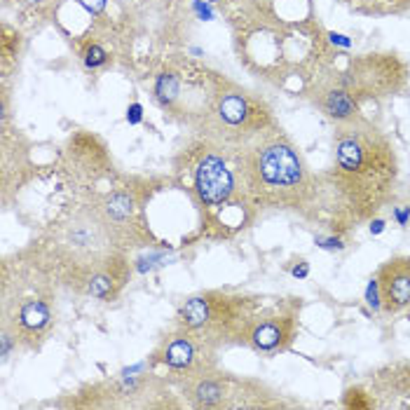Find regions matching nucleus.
<instances>
[{
    "label": "nucleus",
    "mask_w": 410,
    "mask_h": 410,
    "mask_svg": "<svg viewBox=\"0 0 410 410\" xmlns=\"http://www.w3.org/2000/svg\"><path fill=\"white\" fill-rule=\"evenodd\" d=\"M308 275H310V265L305 260H300V265L293 267V277H298V279H305Z\"/></svg>",
    "instance_id": "nucleus-23"
},
{
    "label": "nucleus",
    "mask_w": 410,
    "mask_h": 410,
    "mask_svg": "<svg viewBox=\"0 0 410 410\" xmlns=\"http://www.w3.org/2000/svg\"><path fill=\"white\" fill-rule=\"evenodd\" d=\"M317 244L322 249H345V244L338 237H317Z\"/></svg>",
    "instance_id": "nucleus-21"
},
{
    "label": "nucleus",
    "mask_w": 410,
    "mask_h": 410,
    "mask_svg": "<svg viewBox=\"0 0 410 410\" xmlns=\"http://www.w3.org/2000/svg\"><path fill=\"white\" fill-rule=\"evenodd\" d=\"M366 303H368V308H373V310H380V308H382V293H380V282H378V277H373V279L368 282Z\"/></svg>",
    "instance_id": "nucleus-16"
},
{
    "label": "nucleus",
    "mask_w": 410,
    "mask_h": 410,
    "mask_svg": "<svg viewBox=\"0 0 410 410\" xmlns=\"http://www.w3.org/2000/svg\"><path fill=\"white\" fill-rule=\"evenodd\" d=\"M80 5L89 12V15H99V12L106 8V0H80Z\"/></svg>",
    "instance_id": "nucleus-18"
},
{
    "label": "nucleus",
    "mask_w": 410,
    "mask_h": 410,
    "mask_svg": "<svg viewBox=\"0 0 410 410\" xmlns=\"http://www.w3.org/2000/svg\"><path fill=\"white\" fill-rule=\"evenodd\" d=\"M213 308H211V296H194L190 298L178 312V322L185 331H204L211 326Z\"/></svg>",
    "instance_id": "nucleus-9"
},
{
    "label": "nucleus",
    "mask_w": 410,
    "mask_h": 410,
    "mask_svg": "<svg viewBox=\"0 0 410 410\" xmlns=\"http://www.w3.org/2000/svg\"><path fill=\"white\" fill-rule=\"evenodd\" d=\"M143 113V106H141V103H131V106H129V110H127V120H129V124H138V122H141V115Z\"/></svg>",
    "instance_id": "nucleus-20"
},
{
    "label": "nucleus",
    "mask_w": 410,
    "mask_h": 410,
    "mask_svg": "<svg viewBox=\"0 0 410 410\" xmlns=\"http://www.w3.org/2000/svg\"><path fill=\"white\" fill-rule=\"evenodd\" d=\"M242 185L260 206L303 209L317 197L319 185L298 148L286 138H267L242 159Z\"/></svg>",
    "instance_id": "nucleus-2"
},
{
    "label": "nucleus",
    "mask_w": 410,
    "mask_h": 410,
    "mask_svg": "<svg viewBox=\"0 0 410 410\" xmlns=\"http://www.w3.org/2000/svg\"><path fill=\"white\" fill-rule=\"evenodd\" d=\"M85 64H87L89 68H99V66H103V64H106V52H103L99 45H92V47L87 50V54H85Z\"/></svg>",
    "instance_id": "nucleus-17"
},
{
    "label": "nucleus",
    "mask_w": 410,
    "mask_h": 410,
    "mask_svg": "<svg viewBox=\"0 0 410 410\" xmlns=\"http://www.w3.org/2000/svg\"><path fill=\"white\" fill-rule=\"evenodd\" d=\"M192 10L197 12V17H199V19H206V22H209V19H213L211 8H209V5L201 3V0H194V3H192Z\"/></svg>",
    "instance_id": "nucleus-19"
},
{
    "label": "nucleus",
    "mask_w": 410,
    "mask_h": 410,
    "mask_svg": "<svg viewBox=\"0 0 410 410\" xmlns=\"http://www.w3.org/2000/svg\"><path fill=\"white\" fill-rule=\"evenodd\" d=\"M216 113L225 127L237 129V127H244L249 122L251 108H249V101L242 94H225V96H220Z\"/></svg>",
    "instance_id": "nucleus-11"
},
{
    "label": "nucleus",
    "mask_w": 410,
    "mask_h": 410,
    "mask_svg": "<svg viewBox=\"0 0 410 410\" xmlns=\"http://www.w3.org/2000/svg\"><path fill=\"white\" fill-rule=\"evenodd\" d=\"M103 213H106L115 225H120L124 220H129L131 213H134V199H131L129 192L108 194L106 201H103Z\"/></svg>",
    "instance_id": "nucleus-13"
},
{
    "label": "nucleus",
    "mask_w": 410,
    "mask_h": 410,
    "mask_svg": "<svg viewBox=\"0 0 410 410\" xmlns=\"http://www.w3.org/2000/svg\"><path fill=\"white\" fill-rule=\"evenodd\" d=\"M10 350H12V336H10V331H5L3 333V361L10 357Z\"/></svg>",
    "instance_id": "nucleus-22"
},
{
    "label": "nucleus",
    "mask_w": 410,
    "mask_h": 410,
    "mask_svg": "<svg viewBox=\"0 0 410 410\" xmlns=\"http://www.w3.org/2000/svg\"><path fill=\"white\" fill-rule=\"evenodd\" d=\"M324 113L336 122H352L357 117V101L345 87H331L322 96Z\"/></svg>",
    "instance_id": "nucleus-10"
},
{
    "label": "nucleus",
    "mask_w": 410,
    "mask_h": 410,
    "mask_svg": "<svg viewBox=\"0 0 410 410\" xmlns=\"http://www.w3.org/2000/svg\"><path fill=\"white\" fill-rule=\"evenodd\" d=\"M17 322L24 331L38 333L50 324V308H47L43 300H26L22 308H19Z\"/></svg>",
    "instance_id": "nucleus-12"
},
{
    "label": "nucleus",
    "mask_w": 410,
    "mask_h": 410,
    "mask_svg": "<svg viewBox=\"0 0 410 410\" xmlns=\"http://www.w3.org/2000/svg\"><path fill=\"white\" fill-rule=\"evenodd\" d=\"M237 183H234L232 169H227V162L216 152H209L199 159L194 169V192L204 206H223L232 199Z\"/></svg>",
    "instance_id": "nucleus-4"
},
{
    "label": "nucleus",
    "mask_w": 410,
    "mask_h": 410,
    "mask_svg": "<svg viewBox=\"0 0 410 410\" xmlns=\"http://www.w3.org/2000/svg\"><path fill=\"white\" fill-rule=\"evenodd\" d=\"M394 213H396V218H399V223H401V225H406V220H408V216H410V209H403V211H401V209H396Z\"/></svg>",
    "instance_id": "nucleus-26"
},
{
    "label": "nucleus",
    "mask_w": 410,
    "mask_h": 410,
    "mask_svg": "<svg viewBox=\"0 0 410 410\" xmlns=\"http://www.w3.org/2000/svg\"><path fill=\"white\" fill-rule=\"evenodd\" d=\"M29 3H36V0H29Z\"/></svg>",
    "instance_id": "nucleus-27"
},
{
    "label": "nucleus",
    "mask_w": 410,
    "mask_h": 410,
    "mask_svg": "<svg viewBox=\"0 0 410 410\" xmlns=\"http://www.w3.org/2000/svg\"><path fill=\"white\" fill-rule=\"evenodd\" d=\"M124 279V270L120 267V263L115 258L106 263L103 267L94 270V272L87 275L85 291L92 298H99V300H106V298H113L115 291L122 286Z\"/></svg>",
    "instance_id": "nucleus-8"
},
{
    "label": "nucleus",
    "mask_w": 410,
    "mask_h": 410,
    "mask_svg": "<svg viewBox=\"0 0 410 410\" xmlns=\"http://www.w3.org/2000/svg\"><path fill=\"white\" fill-rule=\"evenodd\" d=\"M178 92H180V82L173 73H162L155 80V96L162 106H171L178 99Z\"/></svg>",
    "instance_id": "nucleus-15"
},
{
    "label": "nucleus",
    "mask_w": 410,
    "mask_h": 410,
    "mask_svg": "<svg viewBox=\"0 0 410 410\" xmlns=\"http://www.w3.org/2000/svg\"><path fill=\"white\" fill-rule=\"evenodd\" d=\"M115 227L117 225L103 213V209L82 206L66 223H61L59 232L54 234V251L66 265L89 275L115 258Z\"/></svg>",
    "instance_id": "nucleus-3"
},
{
    "label": "nucleus",
    "mask_w": 410,
    "mask_h": 410,
    "mask_svg": "<svg viewBox=\"0 0 410 410\" xmlns=\"http://www.w3.org/2000/svg\"><path fill=\"white\" fill-rule=\"evenodd\" d=\"M296 333L293 315H277L267 319H256L242 329V338L249 347L263 354H275L284 350Z\"/></svg>",
    "instance_id": "nucleus-5"
},
{
    "label": "nucleus",
    "mask_w": 410,
    "mask_h": 410,
    "mask_svg": "<svg viewBox=\"0 0 410 410\" xmlns=\"http://www.w3.org/2000/svg\"><path fill=\"white\" fill-rule=\"evenodd\" d=\"M382 230H385V220L375 218V220H373V223H371V232H373V234H380Z\"/></svg>",
    "instance_id": "nucleus-25"
},
{
    "label": "nucleus",
    "mask_w": 410,
    "mask_h": 410,
    "mask_svg": "<svg viewBox=\"0 0 410 410\" xmlns=\"http://www.w3.org/2000/svg\"><path fill=\"white\" fill-rule=\"evenodd\" d=\"M331 43L333 45H343V47H350L352 43L347 40L345 36H340V33H331Z\"/></svg>",
    "instance_id": "nucleus-24"
},
{
    "label": "nucleus",
    "mask_w": 410,
    "mask_h": 410,
    "mask_svg": "<svg viewBox=\"0 0 410 410\" xmlns=\"http://www.w3.org/2000/svg\"><path fill=\"white\" fill-rule=\"evenodd\" d=\"M336 138V178L333 187L347 204L359 211V218L375 211L387 187L396 178L394 148L366 124L347 122Z\"/></svg>",
    "instance_id": "nucleus-1"
},
{
    "label": "nucleus",
    "mask_w": 410,
    "mask_h": 410,
    "mask_svg": "<svg viewBox=\"0 0 410 410\" xmlns=\"http://www.w3.org/2000/svg\"><path fill=\"white\" fill-rule=\"evenodd\" d=\"M190 396H192V401L197 403V406H218V403L223 401V396H225V389L218 380L201 378V380L194 382Z\"/></svg>",
    "instance_id": "nucleus-14"
},
{
    "label": "nucleus",
    "mask_w": 410,
    "mask_h": 410,
    "mask_svg": "<svg viewBox=\"0 0 410 410\" xmlns=\"http://www.w3.org/2000/svg\"><path fill=\"white\" fill-rule=\"evenodd\" d=\"M382 308L389 315L410 308V258L389 260L378 275Z\"/></svg>",
    "instance_id": "nucleus-6"
},
{
    "label": "nucleus",
    "mask_w": 410,
    "mask_h": 410,
    "mask_svg": "<svg viewBox=\"0 0 410 410\" xmlns=\"http://www.w3.org/2000/svg\"><path fill=\"white\" fill-rule=\"evenodd\" d=\"M159 361L166 364L173 371H194V366L199 364V350L192 336L180 333V336L169 338L159 350Z\"/></svg>",
    "instance_id": "nucleus-7"
}]
</instances>
